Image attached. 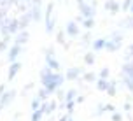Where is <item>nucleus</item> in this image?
Returning a JSON list of instances; mask_svg holds the SVG:
<instances>
[{
  "instance_id": "nucleus-26",
  "label": "nucleus",
  "mask_w": 133,
  "mask_h": 121,
  "mask_svg": "<svg viewBox=\"0 0 133 121\" xmlns=\"http://www.w3.org/2000/svg\"><path fill=\"white\" fill-rule=\"evenodd\" d=\"M121 27H124V28H130V30H133V14L131 16H128L124 21H121Z\"/></svg>"
},
{
  "instance_id": "nucleus-27",
  "label": "nucleus",
  "mask_w": 133,
  "mask_h": 121,
  "mask_svg": "<svg viewBox=\"0 0 133 121\" xmlns=\"http://www.w3.org/2000/svg\"><path fill=\"white\" fill-rule=\"evenodd\" d=\"M75 98H77V91H75V90H68L66 95H65V102H72V100H75Z\"/></svg>"
},
{
  "instance_id": "nucleus-46",
  "label": "nucleus",
  "mask_w": 133,
  "mask_h": 121,
  "mask_svg": "<svg viewBox=\"0 0 133 121\" xmlns=\"http://www.w3.org/2000/svg\"><path fill=\"white\" fill-rule=\"evenodd\" d=\"M131 44H133V42H131Z\"/></svg>"
},
{
  "instance_id": "nucleus-4",
  "label": "nucleus",
  "mask_w": 133,
  "mask_h": 121,
  "mask_svg": "<svg viewBox=\"0 0 133 121\" xmlns=\"http://www.w3.org/2000/svg\"><path fill=\"white\" fill-rule=\"evenodd\" d=\"M16 98V91L14 90H9V91H5V93L0 97V109H5L11 102Z\"/></svg>"
},
{
  "instance_id": "nucleus-6",
  "label": "nucleus",
  "mask_w": 133,
  "mask_h": 121,
  "mask_svg": "<svg viewBox=\"0 0 133 121\" xmlns=\"http://www.w3.org/2000/svg\"><path fill=\"white\" fill-rule=\"evenodd\" d=\"M79 11H81V16L82 18H95V5H89V4H82L79 5Z\"/></svg>"
},
{
  "instance_id": "nucleus-25",
  "label": "nucleus",
  "mask_w": 133,
  "mask_h": 121,
  "mask_svg": "<svg viewBox=\"0 0 133 121\" xmlns=\"http://www.w3.org/2000/svg\"><path fill=\"white\" fill-rule=\"evenodd\" d=\"M37 97H39V98H40L42 102H46V100H47V97H49V91H47L46 88L42 86V88L39 90V91H37Z\"/></svg>"
},
{
  "instance_id": "nucleus-20",
  "label": "nucleus",
  "mask_w": 133,
  "mask_h": 121,
  "mask_svg": "<svg viewBox=\"0 0 133 121\" xmlns=\"http://www.w3.org/2000/svg\"><path fill=\"white\" fill-rule=\"evenodd\" d=\"M81 79L86 81V82H95V81H98V79H96V74H95V72H84V75H82Z\"/></svg>"
},
{
  "instance_id": "nucleus-30",
  "label": "nucleus",
  "mask_w": 133,
  "mask_h": 121,
  "mask_svg": "<svg viewBox=\"0 0 133 121\" xmlns=\"http://www.w3.org/2000/svg\"><path fill=\"white\" fill-rule=\"evenodd\" d=\"M133 0H123V4H121V11H124V12H128L130 11V7H131Z\"/></svg>"
},
{
  "instance_id": "nucleus-28",
  "label": "nucleus",
  "mask_w": 133,
  "mask_h": 121,
  "mask_svg": "<svg viewBox=\"0 0 133 121\" xmlns=\"http://www.w3.org/2000/svg\"><path fill=\"white\" fill-rule=\"evenodd\" d=\"M40 107H42V100H40L39 97H35V98L32 100V112L33 111H39Z\"/></svg>"
},
{
  "instance_id": "nucleus-35",
  "label": "nucleus",
  "mask_w": 133,
  "mask_h": 121,
  "mask_svg": "<svg viewBox=\"0 0 133 121\" xmlns=\"http://www.w3.org/2000/svg\"><path fill=\"white\" fill-rule=\"evenodd\" d=\"M112 121H123V114H121V112H117V111H116V112H112Z\"/></svg>"
},
{
  "instance_id": "nucleus-29",
  "label": "nucleus",
  "mask_w": 133,
  "mask_h": 121,
  "mask_svg": "<svg viewBox=\"0 0 133 121\" xmlns=\"http://www.w3.org/2000/svg\"><path fill=\"white\" fill-rule=\"evenodd\" d=\"M65 32H63V30H60V32H58V34H56V40H58V44H61V46H65L66 47V44H65Z\"/></svg>"
},
{
  "instance_id": "nucleus-5",
  "label": "nucleus",
  "mask_w": 133,
  "mask_h": 121,
  "mask_svg": "<svg viewBox=\"0 0 133 121\" xmlns=\"http://www.w3.org/2000/svg\"><path fill=\"white\" fill-rule=\"evenodd\" d=\"M65 34L68 35V37H79V25L75 23V21H68L65 27Z\"/></svg>"
},
{
  "instance_id": "nucleus-41",
  "label": "nucleus",
  "mask_w": 133,
  "mask_h": 121,
  "mask_svg": "<svg viewBox=\"0 0 133 121\" xmlns=\"http://www.w3.org/2000/svg\"><path fill=\"white\" fill-rule=\"evenodd\" d=\"M75 102H77V104H82V102H84V97H77Z\"/></svg>"
},
{
  "instance_id": "nucleus-8",
  "label": "nucleus",
  "mask_w": 133,
  "mask_h": 121,
  "mask_svg": "<svg viewBox=\"0 0 133 121\" xmlns=\"http://www.w3.org/2000/svg\"><path fill=\"white\" fill-rule=\"evenodd\" d=\"M105 9L110 14H116V12H119V11H121V4L117 2V0H107V2H105Z\"/></svg>"
},
{
  "instance_id": "nucleus-34",
  "label": "nucleus",
  "mask_w": 133,
  "mask_h": 121,
  "mask_svg": "<svg viewBox=\"0 0 133 121\" xmlns=\"http://www.w3.org/2000/svg\"><path fill=\"white\" fill-rule=\"evenodd\" d=\"M56 95H58V100L61 102V104H65V91H63V90H58V91H56Z\"/></svg>"
},
{
  "instance_id": "nucleus-40",
  "label": "nucleus",
  "mask_w": 133,
  "mask_h": 121,
  "mask_svg": "<svg viewBox=\"0 0 133 121\" xmlns=\"http://www.w3.org/2000/svg\"><path fill=\"white\" fill-rule=\"evenodd\" d=\"M32 5H42V0H32Z\"/></svg>"
},
{
  "instance_id": "nucleus-19",
  "label": "nucleus",
  "mask_w": 133,
  "mask_h": 121,
  "mask_svg": "<svg viewBox=\"0 0 133 121\" xmlns=\"http://www.w3.org/2000/svg\"><path fill=\"white\" fill-rule=\"evenodd\" d=\"M119 44H116V42H112V40H109L107 39V44H105V49L109 51V53H114V51H117L119 49Z\"/></svg>"
},
{
  "instance_id": "nucleus-7",
  "label": "nucleus",
  "mask_w": 133,
  "mask_h": 121,
  "mask_svg": "<svg viewBox=\"0 0 133 121\" xmlns=\"http://www.w3.org/2000/svg\"><path fill=\"white\" fill-rule=\"evenodd\" d=\"M56 107H58V102L56 100H51V102H42V111H44V114L46 116H49V114H53L54 111H56Z\"/></svg>"
},
{
  "instance_id": "nucleus-3",
  "label": "nucleus",
  "mask_w": 133,
  "mask_h": 121,
  "mask_svg": "<svg viewBox=\"0 0 133 121\" xmlns=\"http://www.w3.org/2000/svg\"><path fill=\"white\" fill-rule=\"evenodd\" d=\"M81 75H84V68L82 67H72L65 72V79L66 81H79Z\"/></svg>"
},
{
  "instance_id": "nucleus-22",
  "label": "nucleus",
  "mask_w": 133,
  "mask_h": 121,
  "mask_svg": "<svg viewBox=\"0 0 133 121\" xmlns=\"http://www.w3.org/2000/svg\"><path fill=\"white\" fill-rule=\"evenodd\" d=\"M84 63H86V65H93L95 63V53L93 51H88V53L84 54Z\"/></svg>"
},
{
  "instance_id": "nucleus-33",
  "label": "nucleus",
  "mask_w": 133,
  "mask_h": 121,
  "mask_svg": "<svg viewBox=\"0 0 133 121\" xmlns=\"http://www.w3.org/2000/svg\"><path fill=\"white\" fill-rule=\"evenodd\" d=\"M82 42H84V44H89V42H91V32H89V30L82 35Z\"/></svg>"
},
{
  "instance_id": "nucleus-14",
  "label": "nucleus",
  "mask_w": 133,
  "mask_h": 121,
  "mask_svg": "<svg viewBox=\"0 0 133 121\" xmlns=\"http://www.w3.org/2000/svg\"><path fill=\"white\" fill-rule=\"evenodd\" d=\"M28 32L26 30H21V32H18V37L14 39V44H18V46H23V44H26L28 42Z\"/></svg>"
},
{
  "instance_id": "nucleus-36",
  "label": "nucleus",
  "mask_w": 133,
  "mask_h": 121,
  "mask_svg": "<svg viewBox=\"0 0 133 121\" xmlns=\"http://www.w3.org/2000/svg\"><path fill=\"white\" fill-rule=\"evenodd\" d=\"M7 44H9L7 40H4V39L0 40V53H2V51H5V49H7Z\"/></svg>"
},
{
  "instance_id": "nucleus-18",
  "label": "nucleus",
  "mask_w": 133,
  "mask_h": 121,
  "mask_svg": "<svg viewBox=\"0 0 133 121\" xmlns=\"http://www.w3.org/2000/svg\"><path fill=\"white\" fill-rule=\"evenodd\" d=\"M107 88H109V79H98L96 81V90L107 91Z\"/></svg>"
},
{
  "instance_id": "nucleus-37",
  "label": "nucleus",
  "mask_w": 133,
  "mask_h": 121,
  "mask_svg": "<svg viewBox=\"0 0 133 121\" xmlns=\"http://www.w3.org/2000/svg\"><path fill=\"white\" fill-rule=\"evenodd\" d=\"M105 112H116V107H114L112 104H107L105 105Z\"/></svg>"
},
{
  "instance_id": "nucleus-32",
  "label": "nucleus",
  "mask_w": 133,
  "mask_h": 121,
  "mask_svg": "<svg viewBox=\"0 0 133 121\" xmlns=\"http://www.w3.org/2000/svg\"><path fill=\"white\" fill-rule=\"evenodd\" d=\"M109 75H110V70H109V68H102V72H100V77L98 79H109Z\"/></svg>"
},
{
  "instance_id": "nucleus-45",
  "label": "nucleus",
  "mask_w": 133,
  "mask_h": 121,
  "mask_svg": "<svg viewBox=\"0 0 133 121\" xmlns=\"http://www.w3.org/2000/svg\"><path fill=\"white\" fill-rule=\"evenodd\" d=\"M0 2H2V0H0Z\"/></svg>"
},
{
  "instance_id": "nucleus-44",
  "label": "nucleus",
  "mask_w": 133,
  "mask_h": 121,
  "mask_svg": "<svg viewBox=\"0 0 133 121\" xmlns=\"http://www.w3.org/2000/svg\"><path fill=\"white\" fill-rule=\"evenodd\" d=\"M130 12H131V14H133V4H131V7H130Z\"/></svg>"
},
{
  "instance_id": "nucleus-2",
  "label": "nucleus",
  "mask_w": 133,
  "mask_h": 121,
  "mask_svg": "<svg viewBox=\"0 0 133 121\" xmlns=\"http://www.w3.org/2000/svg\"><path fill=\"white\" fill-rule=\"evenodd\" d=\"M44 21H46V32H47V34H51V32L54 30V23H56V20H54V4H53V2H49L47 7H46Z\"/></svg>"
},
{
  "instance_id": "nucleus-1",
  "label": "nucleus",
  "mask_w": 133,
  "mask_h": 121,
  "mask_svg": "<svg viewBox=\"0 0 133 121\" xmlns=\"http://www.w3.org/2000/svg\"><path fill=\"white\" fill-rule=\"evenodd\" d=\"M63 81H66L65 75L60 74V72L51 70L49 67H44L40 70V82H42V86L49 91V95L54 93V91H58L61 88V84H63Z\"/></svg>"
},
{
  "instance_id": "nucleus-9",
  "label": "nucleus",
  "mask_w": 133,
  "mask_h": 121,
  "mask_svg": "<svg viewBox=\"0 0 133 121\" xmlns=\"http://www.w3.org/2000/svg\"><path fill=\"white\" fill-rule=\"evenodd\" d=\"M19 70H21V63H19V61H12V63L9 65V74H7V79L12 81Z\"/></svg>"
},
{
  "instance_id": "nucleus-15",
  "label": "nucleus",
  "mask_w": 133,
  "mask_h": 121,
  "mask_svg": "<svg viewBox=\"0 0 133 121\" xmlns=\"http://www.w3.org/2000/svg\"><path fill=\"white\" fill-rule=\"evenodd\" d=\"M42 5H32L30 7V14H32V20L33 21H40L42 20Z\"/></svg>"
},
{
  "instance_id": "nucleus-23",
  "label": "nucleus",
  "mask_w": 133,
  "mask_h": 121,
  "mask_svg": "<svg viewBox=\"0 0 133 121\" xmlns=\"http://www.w3.org/2000/svg\"><path fill=\"white\" fill-rule=\"evenodd\" d=\"M82 27L86 28V30H91L95 27V18H84L82 20Z\"/></svg>"
},
{
  "instance_id": "nucleus-17",
  "label": "nucleus",
  "mask_w": 133,
  "mask_h": 121,
  "mask_svg": "<svg viewBox=\"0 0 133 121\" xmlns=\"http://www.w3.org/2000/svg\"><path fill=\"white\" fill-rule=\"evenodd\" d=\"M107 39H96L93 42V51H100V49H105Z\"/></svg>"
},
{
  "instance_id": "nucleus-43",
  "label": "nucleus",
  "mask_w": 133,
  "mask_h": 121,
  "mask_svg": "<svg viewBox=\"0 0 133 121\" xmlns=\"http://www.w3.org/2000/svg\"><path fill=\"white\" fill-rule=\"evenodd\" d=\"M66 121H72V114H68V119H66Z\"/></svg>"
},
{
  "instance_id": "nucleus-13",
  "label": "nucleus",
  "mask_w": 133,
  "mask_h": 121,
  "mask_svg": "<svg viewBox=\"0 0 133 121\" xmlns=\"http://www.w3.org/2000/svg\"><path fill=\"white\" fill-rule=\"evenodd\" d=\"M121 75H126V77L133 79V61H126L121 67Z\"/></svg>"
},
{
  "instance_id": "nucleus-38",
  "label": "nucleus",
  "mask_w": 133,
  "mask_h": 121,
  "mask_svg": "<svg viewBox=\"0 0 133 121\" xmlns=\"http://www.w3.org/2000/svg\"><path fill=\"white\" fill-rule=\"evenodd\" d=\"M123 109H124V112H130V111H131V104H130V102H126V104L123 105Z\"/></svg>"
},
{
  "instance_id": "nucleus-12",
  "label": "nucleus",
  "mask_w": 133,
  "mask_h": 121,
  "mask_svg": "<svg viewBox=\"0 0 133 121\" xmlns=\"http://www.w3.org/2000/svg\"><path fill=\"white\" fill-rule=\"evenodd\" d=\"M21 49H23V46H18V44H14V46L9 49V61H11V63L16 61V58L21 54Z\"/></svg>"
},
{
  "instance_id": "nucleus-10",
  "label": "nucleus",
  "mask_w": 133,
  "mask_h": 121,
  "mask_svg": "<svg viewBox=\"0 0 133 121\" xmlns=\"http://www.w3.org/2000/svg\"><path fill=\"white\" fill-rule=\"evenodd\" d=\"M32 14H30V11L28 12H25V14H21V18H19V32L21 30H26V27L32 23Z\"/></svg>"
},
{
  "instance_id": "nucleus-11",
  "label": "nucleus",
  "mask_w": 133,
  "mask_h": 121,
  "mask_svg": "<svg viewBox=\"0 0 133 121\" xmlns=\"http://www.w3.org/2000/svg\"><path fill=\"white\" fill-rule=\"evenodd\" d=\"M46 67H49L51 70H54V72H58V70H60V61L56 60L54 56H47L46 54Z\"/></svg>"
},
{
  "instance_id": "nucleus-31",
  "label": "nucleus",
  "mask_w": 133,
  "mask_h": 121,
  "mask_svg": "<svg viewBox=\"0 0 133 121\" xmlns=\"http://www.w3.org/2000/svg\"><path fill=\"white\" fill-rule=\"evenodd\" d=\"M75 104H77L75 100H72V102H65V109L68 111V114H72V111H74V107H75Z\"/></svg>"
},
{
  "instance_id": "nucleus-21",
  "label": "nucleus",
  "mask_w": 133,
  "mask_h": 121,
  "mask_svg": "<svg viewBox=\"0 0 133 121\" xmlns=\"http://www.w3.org/2000/svg\"><path fill=\"white\" fill-rule=\"evenodd\" d=\"M121 81H123V84L130 90V93H133V79H130L126 75H121Z\"/></svg>"
},
{
  "instance_id": "nucleus-24",
  "label": "nucleus",
  "mask_w": 133,
  "mask_h": 121,
  "mask_svg": "<svg viewBox=\"0 0 133 121\" xmlns=\"http://www.w3.org/2000/svg\"><path fill=\"white\" fill-rule=\"evenodd\" d=\"M44 111L42 109H39V111H33L32 112V121H42V118H44Z\"/></svg>"
},
{
  "instance_id": "nucleus-42",
  "label": "nucleus",
  "mask_w": 133,
  "mask_h": 121,
  "mask_svg": "<svg viewBox=\"0 0 133 121\" xmlns=\"http://www.w3.org/2000/svg\"><path fill=\"white\" fill-rule=\"evenodd\" d=\"M66 119H68V114H65V116H61V118H60V119H58V121H66Z\"/></svg>"
},
{
  "instance_id": "nucleus-39",
  "label": "nucleus",
  "mask_w": 133,
  "mask_h": 121,
  "mask_svg": "<svg viewBox=\"0 0 133 121\" xmlns=\"http://www.w3.org/2000/svg\"><path fill=\"white\" fill-rule=\"evenodd\" d=\"M5 93V84H0V97Z\"/></svg>"
},
{
  "instance_id": "nucleus-16",
  "label": "nucleus",
  "mask_w": 133,
  "mask_h": 121,
  "mask_svg": "<svg viewBox=\"0 0 133 121\" xmlns=\"http://www.w3.org/2000/svg\"><path fill=\"white\" fill-rule=\"evenodd\" d=\"M116 90H117V82L116 81H109V88H107L105 93L109 97H116Z\"/></svg>"
}]
</instances>
